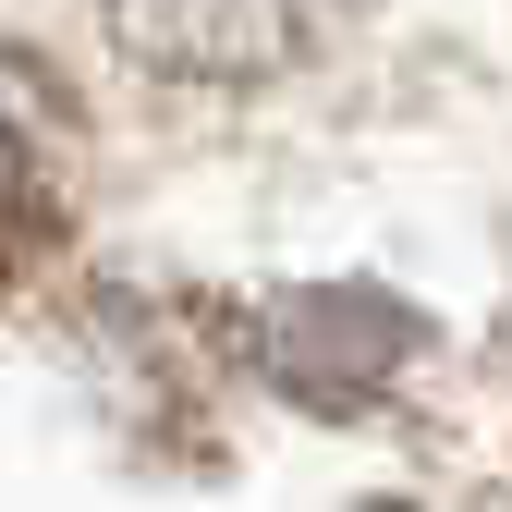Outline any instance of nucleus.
Listing matches in <instances>:
<instances>
[{"label":"nucleus","mask_w":512,"mask_h":512,"mask_svg":"<svg viewBox=\"0 0 512 512\" xmlns=\"http://www.w3.org/2000/svg\"><path fill=\"white\" fill-rule=\"evenodd\" d=\"M98 13L171 86H269L317 49L330 0H98Z\"/></svg>","instance_id":"obj_2"},{"label":"nucleus","mask_w":512,"mask_h":512,"mask_svg":"<svg viewBox=\"0 0 512 512\" xmlns=\"http://www.w3.org/2000/svg\"><path fill=\"white\" fill-rule=\"evenodd\" d=\"M37 232H49V196H37V171H25V135L0 122V269H13Z\"/></svg>","instance_id":"obj_3"},{"label":"nucleus","mask_w":512,"mask_h":512,"mask_svg":"<svg viewBox=\"0 0 512 512\" xmlns=\"http://www.w3.org/2000/svg\"><path fill=\"white\" fill-rule=\"evenodd\" d=\"M256 366H269V391L305 403V415H366L415 366V305L366 293V281L281 293V305H256Z\"/></svg>","instance_id":"obj_1"}]
</instances>
